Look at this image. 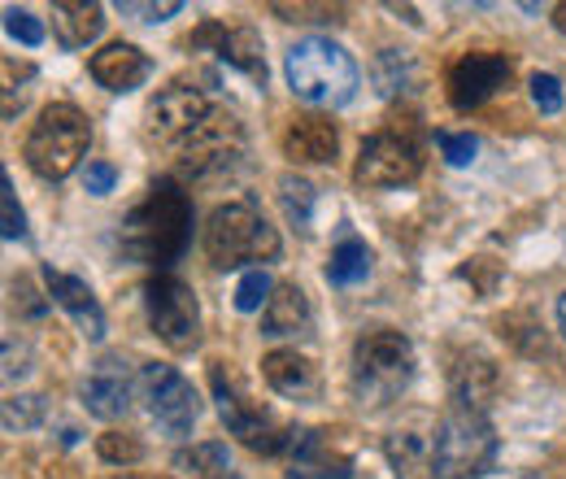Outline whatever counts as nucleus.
<instances>
[{
  "label": "nucleus",
  "mask_w": 566,
  "mask_h": 479,
  "mask_svg": "<svg viewBox=\"0 0 566 479\" xmlns=\"http://www.w3.org/2000/svg\"><path fill=\"white\" fill-rule=\"evenodd\" d=\"M283 70H287V87H292L301 101L327 105V110L349 105L357 83H361L357 62L336 44V40H327V35L296 40L292 53H287V62H283Z\"/></svg>",
  "instance_id": "nucleus-2"
},
{
  "label": "nucleus",
  "mask_w": 566,
  "mask_h": 479,
  "mask_svg": "<svg viewBox=\"0 0 566 479\" xmlns=\"http://www.w3.org/2000/svg\"><path fill=\"white\" fill-rule=\"evenodd\" d=\"M310 332V301L296 283H280L271 305L262 310V336H305Z\"/></svg>",
  "instance_id": "nucleus-24"
},
{
  "label": "nucleus",
  "mask_w": 566,
  "mask_h": 479,
  "mask_svg": "<svg viewBox=\"0 0 566 479\" xmlns=\"http://www.w3.org/2000/svg\"><path fill=\"white\" fill-rule=\"evenodd\" d=\"M4 31L18 40V44H27V49H40L44 44V27H40V18L35 13H27V9H4Z\"/></svg>",
  "instance_id": "nucleus-30"
},
{
  "label": "nucleus",
  "mask_w": 566,
  "mask_h": 479,
  "mask_svg": "<svg viewBox=\"0 0 566 479\" xmlns=\"http://www.w3.org/2000/svg\"><path fill=\"white\" fill-rule=\"evenodd\" d=\"M136 388H140V379L132 375L127 357H118V353H105V357H101V362H92V371L83 375V388H78V397H83L87 414H96V418L114 423V418H123V414L132 410V397H136Z\"/></svg>",
  "instance_id": "nucleus-14"
},
{
  "label": "nucleus",
  "mask_w": 566,
  "mask_h": 479,
  "mask_svg": "<svg viewBox=\"0 0 566 479\" xmlns=\"http://www.w3.org/2000/svg\"><path fill=\"white\" fill-rule=\"evenodd\" d=\"M262 375L287 402H314L318 397V366L296 348H271L262 357Z\"/></svg>",
  "instance_id": "nucleus-18"
},
{
  "label": "nucleus",
  "mask_w": 566,
  "mask_h": 479,
  "mask_svg": "<svg viewBox=\"0 0 566 479\" xmlns=\"http://www.w3.org/2000/svg\"><path fill=\"white\" fill-rule=\"evenodd\" d=\"M31 371V353L27 348H13V341H4V379H22Z\"/></svg>",
  "instance_id": "nucleus-38"
},
{
  "label": "nucleus",
  "mask_w": 566,
  "mask_h": 479,
  "mask_svg": "<svg viewBox=\"0 0 566 479\" xmlns=\"http://www.w3.org/2000/svg\"><path fill=\"white\" fill-rule=\"evenodd\" d=\"M532 101L541 114H558L563 110V83L554 74H532Z\"/></svg>",
  "instance_id": "nucleus-34"
},
{
  "label": "nucleus",
  "mask_w": 566,
  "mask_h": 479,
  "mask_svg": "<svg viewBox=\"0 0 566 479\" xmlns=\"http://www.w3.org/2000/svg\"><path fill=\"white\" fill-rule=\"evenodd\" d=\"M554 22H558V31L566 35V4H558V9H554Z\"/></svg>",
  "instance_id": "nucleus-39"
},
{
  "label": "nucleus",
  "mask_w": 566,
  "mask_h": 479,
  "mask_svg": "<svg viewBox=\"0 0 566 479\" xmlns=\"http://www.w3.org/2000/svg\"><path fill=\"white\" fill-rule=\"evenodd\" d=\"M280 231L271 218L249 201L218 206L206 222V258L218 271H235L249 262H275L280 258Z\"/></svg>",
  "instance_id": "nucleus-3"
},
{
  "label": "nucleus",
  "mask_w": 566,
  "mask_h": 479,
  "mask_svg": "<svg viewBox=\"0 0 566 479\" xmlns=\"http://www.w3.org/2000/svg\"><path fill=\"white\" fill-rule=\"evenodd\" d=\"M370 274V249L361 244V240H340L336 249H332V262H327V279L336 283V288H354Z\"/></svg>",
  "instance_id": "nucleus-26"
},
{
  "label": "nucleus",
  "mask_w": 566,
  "mask_h": 479,
  "mask_svg": "<svg viewBox=\"0 0 566 479\" xmlns=\"http://www.w3.org/2000/svg\"><path fill=\"white\" fill-rule=\"evenodd\" d=\"M87 74H92L105 92H136L144 79L153 74V62L144 58L136 44H109V49L92 53Z\"/></svg>",
  "instance_id": "nucleus-20"
},
{
  "label": "nucleus",
  "mask_w": 566,
  "mask_h": 479,
  "mask_svg": "<svg viewBox=\"0 0 566 479\" xmlns=\"http://www.w3.org/2000/svg\"><path fill=\"white\" fill-rule=\"evenodd\" d=\"M292 479H349V458H340L323 431H296L292 440Z\"/></svg>",
  "instance_id": "nucleus-22"
},
{
  "label": "nucleus",
  "mask_w": 566,
  "mask_h": 479,
  "mask_svg": "<svg viewBox=\"0 0 566 479\" xmlns=\"http://www.w3.org/2000/svg\"><path fill=\"white\" fill-rule=\"evenodd\" d=\"M271 296H275V279L262 271H249L240 279V288H235V310L240 314H253V310H266L271 305Z\"/></svg>",
  "instance_id": "nucleus-27"
},
{
  "label": "nucleus",
  "mask_w": 566,
  "mask_h": 479,
  "mask_svg": "<svg viewBox=\"0 0 566 479\" xmlns=\"http://www.w3.org/2000/svg\"><path fill=\"white\" fill-rule=\"evenodd\" d=\"M558 323H563V332H566V292H563V301H558Z\"/></svg>",
  "instance_id": "nucleus-40"
},
{
  "label": "nucleus",
  "mask_w": 566,
  "mask_h": 479,
  "mask_svg": "<svg viewBox=\"0 0 566 479\" xmlns=\"http://www.w3.org/2000/svg\"><path fill=\"white\" fill-rule=\"evenodd\" d=\"M210 44L213 53L227 62V66L244 70L258 87H266V62H262V40H258V31H249V27H222V22H206L192 40H188V49H206Z\"/></svg>",
  "instance_id": "nucleus-15"
},
{
  "label": "nucleus",
  "mask_w": 566,
  "mask_h": 479,
  "mask_svg": "<svg viewBox=\"0 0 566 479\" xmlns=\"http://www.w3.org/2000/svg\"><path fill=\"white\" fill-rule=\"evenodd\" d=\"M87 144H92V127H87V118L66 105V101H57V105H49L44 114H40V123L31 127V136H27V166L40 175V179H66L74 175V166L83 162V153H87Z\"/></svg>",
  "instance_id": "nucleus-6"
},
{
  "label": "nucleus",
  "mask_w": 566,
  "mask_h": 479,
  "mask_svg": "<svg viewBox=\"0 0 566 479\" xmlns=\"http://www.w3.org/2000/svg\"><path fill=\"white\" fill-rule=\"evenodd\" d=\"M244 157V127L235 123V114L213 110L210 118L179 144V170L192 179H213L222 170H231Z\"/></svg>",
  "instance_id": "nucleus-10"
},
{
  "label": "nucleus",
  "mask_w": 566,
  "mask_h": 479,
  "mask_svg": "<svg viewBox=\"0 0 566 479\" xmlns=\"http://www.w3.org/2000/svg\"><path fill=\"white\" fill-rule=\"evenodd\" d=\"M105 27V13L101 4H87V0H62L53 4V31H57V44L62 49H87Z\"/></svg>",
  "instance_id": "nucleus-23"
},
{
  "label": "nucleus",
  "mask_w": 566,
  "mask_h": 479,
  "mask_svg": "<svg viewBox=\"0 0 566 479\" xmlns=\"http://www.w3.org/2000/svg\"><path fill=\"white\" fill-rule=\"evenodd\" d=\"M175 471L192 479H231V454L222 440H201V445L175 454Z\"/></svg>",
  "instance_id": "nucleus-25"
},
{
  "label": "nucleus",
  "mask_w": 566,
  "mask_h": 479,
  "mask_svg": "<svg viewBox=\"0 0 566 479\" xmlns=\"http://www.w3.org/2000/svg\"><path fill=\"white\" fill-rule=\"evenodd\" d=\"M271 13H280L283 22H340V9H310V4H271Z\"/></svg>",
  "instance_id": "nucleus-35"
},
{
  "label": "nucleus",
  "mask_w": 566,
  "mask_h": 479,
  "mask_svg": "<svg viewBox=\"0 0 566 479\" xmlns=\"http://www.w3.org/2000/svg\"><path fill=\"white\" fill-rule=\"evenodd\" d=\"M140 402L161 436H188L201 418L197 388L166 362H148L140 371Z\"/></svg>",
  "instance_id": "nucleus-9"
},
{
  "label": "nucleus",
  "mask_w": 566,
  "mask_h": 479,
  "mask_svg": "<svg viewBox=\"0 0 566 479\" xmlns=\"http://www.w3.org/2000/svg\"><path fill=\"white\" fill-rule=\"evenodd\" d=\"M96 454H101L105 462H114V467H132V462L144 458V440L136 431H105V436L96 440Z\"/></svg>",
  "instance_id": "nucleus-28"
},
{
  "label": "nucleus",
  "mask_w": 566,
  "mask_h": 479,
  "mask_svg": "<svg viewBox=\"0 0 566 479\" xmlns=\"http://www.w3.org/2000/svg\"><path fill=\"white\" fill-rule=\"evenodd\" d=\"M388 462L401 479H436V423L388 431Z\"/></svg>",
  "instance_id": "nucleus-21"
},
{
  "label": "nucleus",
  "mask_w": 566,
  "mask_h": 479,
  "mask_svg": "<svg viewBox=\"0 0 566 479\" xmlns=\"http://www.w3.org/2000/svg\"><path fill=\"white\" fill-rule=\"evenodd\" d=\"M514 74V62L505 53H462L453 66H449V101L453 110H475L484 105L489 96H496Z\"/></svg>",
  "instance_id": "nucleus-13"
},
{
  "label": "nucleus",
  "mask_w": 566,
  "mask_h": 479,
  "mask_svg": "<svg viewBox=\"0 0 566 479\" xmlns=\"http://www.w3.org/2000/svg\"><path fill=\"white\" fill-rule=\"evenodd\" d=\"M210 96L192 83H170L161 87L153 101H148V114H144V136L157 139V144H184L206 118H210Z\"/></svg>",
  "instance_id": "nucleus-12"
},
{
  "label": "nucleus",
  "mask_w": 566,
  "mask_h": 479,
  "mask_svg": "<svg viewBox=\"0 0 566 479\" xmlns=\"http://www.w3.org/2000/svg\"><path fill=\"white\" fill-rule=\"evenodd\" d=\"M210 388H213V402H218L222 423H227L231 436H240L253 454H283V449H292L296 431L283 427L280 418L266 410L262 402H253V397L244 393V384L235 379V371H227V362H213L210 366Z\"/></svg>",
  "instance_id": "nucleus-5"
},
{
  "label": "nucleus",
  "mask_w": 566,
  "mask_h": 479,
  "mask_svg": "<svg viewBox=\"0 0 566 479\" xmlns=\"http://www.w3.org/2000/svg\"><path fill=\"white\" fill-rule=\"evenodd\" d=\"M415 379V344L392 327H375L354 344V393L361 406H388Z\"/></svg>",
  "instance_id": "nucleus-4"
},
{
  "label": "nucleus",
  "mask_w": 566,
  "mask_h": 479,
  "mask_svg": "<svg viewBox=\"0 0 566 479\" xmlns=\"http://www.w3.org/2000/svg\"><path fill=\"white\" fill-rule=\"evenodd\" d=\"M118 9H123V13H140V22H166V18H175L184 4H179V0H161V4H136V0H123Z\"/></svg>",
  "instance_id": "nucleus-36"
},
{
  "label": "nucleus",
  "mask_w": 566,
  "mask_h": 479,
  "mask_svg": "<svg viewBox=\"0 0 566 479\" xmlns=\"http://www.w3.org/2000/svg\"><path fill=\"white\" fill-rule=\"evenodd\" d=\"M336 148H340V132H336V123L327 114H301L283 132V153L292 162L327 166V162H336Z\"/></svg>",
  "instance_id": "nucleus-17"
},
{
  "label": "nucleus",
  "mask_w": 566,
  "mask_h": 479,
  "mask_svg": "<svg viewBox=\"0 0 566 479\" xmlns=\"http://www.w3.org/2000/svg\"><path fill=\"white\" fill-rule=\"evenodd\" d=\"M192 240V201L175 179H157L140 206L127 214L118 244L132 262L144 267H170L184 258Z\"/></svg>",
  "instance_id": "nucleus-1"
},
{
  "label": "nucleus",
  "mask_w": 566,
  "mask_h": 479,
  "mask_svg": "<svg viewBox=\"0 0 566 479\" xmlns=\"http://www.w3.org/2000/svg\"><path fill=\"white\" fill-rule=\"evenodd\" d=\"M114 184H118V170H114V166H105V162H92V166H87V192L105 197Z\"/></svg>",
  "instance_id": "nucleus-37"
},
{
  "label": "nucleus",
  "mask_w": 566,
  "mask_h": 479,
  "mask_svg": "<svg viewBox=\"0 0 566 479\" xmlns=\"http://www.w3.org/2000/svg\"><path fill=\"white\" fill-rule=\"evenodd\" d=\"M280 197H283V209H287V218L301 227V231H310V209H314V188L305 184V179H296V175H283L280 179Z\"/></svg>",
  "instance_id": "nucleus-29"
},
{
  "label": "nucleus",
  "mask_w": 566,
  "mask_h": 479,
  "mask_svg": "<svg viewBox=\"0 0 566 479\" xmlns=\"http://www.w3.org/2000/svg\"><path fill=\"white\" fill-rule=\"evenodd\" d=\"M436 144H440L449 166H471L475 153H480V139L471 136V132H436Z\"/></svg>",
  "instance_id": "nucleus-31"
},
{
  "label": "nucleus",
  "mask_w": 566,
  "mask_h": 479,
  "mask_svg": "<svg viewBox=\"0 0 566 479\" xmlns=\"http://www.w3.org/2000/svg\"><path fill=\"white\" fill-rule=\"evenodd\" d=\"M44 283H49V296L71 314L74 327H78L87 341H101V336H105V314H101V305H96V296H92V288H87L83 279L44 267Z\"/></svg>",
  "instance_id": "nucleus-19"
},
{
  "label": "nucleus",
  "mask_w": 566,
  "mask_h": 479,
  "mask_svg": "<svg viewBox=\"0 0 566 479\" xmlns=\"http://www.w3.org/2000/svg\"><path fill=\"white\" fill-rule=\"evenodd\" d=\"M44 418V397H9L4 402V431H27Z\"/></svg>",
  "instance_id": "nucleus-32"
},
{
  "label": "nucleus",
  "mask_w": 566,
  "mask_h": 479,
  "mask_svg": "<svg viewBox=\"0 0 566 479\" xmlns=\"http://www.w3.org/2000/svg\"><path fill=\"white\" fill-rule=\"evenodd\" d=\"M0 206H4V240H22L27 236V218H22V206H18V197H13V179L9 175H0Z\"/></svg>",
  "instance_id": "nucleus-33"
},
{
  "label": "nucleus",
  "mask_w": 566,
  "mask_h": 479,
  "mask_svg": "<svg viewBox=\"0 0 566 479\" xmlns=\"http://www.w3.org/2000/svg\"><path fill=\"white\" fill-rule=\"evenodd\" d=\"M148 323L170 348H192L201 336V305H197V292L179 279V274H157L148 283Z\"/></svg>",
  "instance_id": "nucleus-11"
},
{
  "label": "nucleus",
  "mask_w": 566,
  "mask_h": 479,
  "mask_svg": "<svg viewBox=\"0 0 566 479\" xmlns=\"http://www.w3.org/2000/svg\"><path fill=\"white\" fill-rule=\"evenodd\" d=\"M496 458L493 423L475 410H453L436 423V479H480Z\"/></svg>",
  "instance_id": "nucleus-7"
},
{
  "label": "nucleus",
  "mask_w": 566,
  "mask_h": 479,
  "mask_svg": "<svg viewBox=\"0 0 566 479\" xmlns=\"http://www.w3.org/2000/svg\"><path fill=\"white\" fill-rule=\"evenodd\" d=\"M423 175V144L415 127H384L361 144L354 179L361 188H401Z\"/></svg>",
  "instance_id": "nucleus-8"
},
{
  "label": "nucleus",
  "mask_w": 566,
  "mask_h": 479,
  "mask_svg": "<svg viewBox=\"0 0 566 479\" xmlns=\"http://www.w3.org/2000/svg\"><path fill=\"white\" fill-rule=\"evenodd\" d=\"M118 479H170V476H118Z\"/></svg>",
  "instance_id": "nucleus-41"
},
{
  "label": "nucleus",
  "mask_w": 566,
  "mask_h": 479,
  "mask_svg": "<svg viewBox=\"0 0 566 479\" xmlns=\"http://www.w3.org/2000/svg\"><path fill=\"white\" fill-rule=\"evenodd\" d=\"M449 397L458 410L484 414L496 397V366L484 353H458L449 366Z\"/></svg>",
  "instance_id": "nucleus-16"
}]
</instances>
